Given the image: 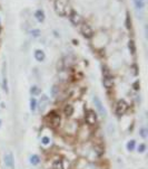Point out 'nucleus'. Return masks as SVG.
I'll use <instances>...</instances> for the list:
<instances>
[{"mask_svg":"<svg viewBox=\"0 0 148 169\" xmlns=\"http://www.w3.org/2000/svg\"><path fill=\"white\" fill-rule=\"evenodd\" d=\"M126 147H127V150H128V151H133L134 149H135V147H136V141H135V140L128 141Z\"/></svg>","mask_w":148,"mask_h":169,"instance_id":"a211bd4d","label":"nucleus"},{"mask_svg":"<svg viewBox=\"0 0 148 169\" xmlns=\"http://www.w3.org/2000/svg\"><path fill=\"white\" fill-rule=\"evenodd\" d=\"M125 26H126V28L129 30V29H132V18H130V15H129V13L127 11L126 13V20H125Z\"/></svg>","mask_w":148,"mask_h":169,"instance_id":"2eb2a0df","label":"nucleus"},{"mask_svg":"<svg viewBox=\"0 0 148 169\" xmlns=\"http://www.w3.org/2000/svg\"><path fill=\"white\" fill-rule=\"evenodd\" d=\"M85 121L90 127L95 125L97 123V113L94 110H90V109L86 110L85 111Z\"/></svg>","mask_w":148,"mask_h":169,"instance_id":"f03ea898","label":"nucleus"},{"mask_svg":"<svg viewBox=\"0 0 148 169\" xmlns=\"http://www.w3.org/2000/svg\"><path fill=\"white\" fill-rule=\"evenodd\" d=\"M36 108H37V101H36L35 97H31L30 99V110L33 112L36 110Z\"/></svg>","mask_w":148,"mask_h":169,"instance_id":"6ab92c4d","label":"nucleus"},{"mask_svg":"<svg viewBox=\"0 0 148 169\" xmlns=\"http://www.w3.org/2000/svg\"><path fill=\"white\" fill-rule=\"evenodd\" d=\"M103 84L107 90H110L114 86V78L110 74V71L106 66L103 67Z\"/></svg>","mask_w":148,"mask_h":169,"instance_id":"f257e3e1","label":"nucleus"},{"mask_svg":"<svg viewBox=\"0 0 148 169\" xmlns=\"http://www.w3.org/2000/svg\"><path fill=\"white\" fill-rule=\"evenodd\" d=\"M137 150H138L139 154H144V152L146 151V144H145V143H140V144L138 146Z\"/></svg>","mask_w":148,"mask_h":169,"instance_id":"412c9836","label":"nucleus"},{"mask_svg":"<svg viewBox=\"0 0 148 169\" xmlns=\"http://www.w3.org/2000/svg\"><path fill=\"white\" fill-rule=\"evenodd\" d=\"M64 114L67 117V118H70L73 114H74V107L71 104H67L65 109H64Z\"/></svg>","mask_w":148,"mask_h":169,"instance_id":"9d476101","label":"nucleus"},{"mask_svg":"<svg viewBox=\"0 0 148 169\" xmlns=\"http://www.w3.org/2000/svg\"><path fill=\"white\" fill-rule=\"evenodd\" d=\"M39 162H40V158H39L38 154H32V156L30 157V164H31V165L37 166V165H39Z\"/></svg>","mask_w":148,"mask_h":169,"instance_id":"ddd939ff","label":"nucleus"},{"mask_svg":"<svg viewBox=\"0 0 148 169\" xmlns=\"http://www.w3.org/2000/svg\"><path fill=\"white\" fill-rule=\"evenodd\" d=\"M139 87H140V82H139V80H137V81H135L133 83V89L135 91H138Z\"/></svg>","mask_w":148,"mask_h":169,"instance_id":"4be33fe9","label":"nucleus"},{"mask_svg":"<svg viewBox=\"0 0 148 169\" xmlns=\"http://www.w3.org/2000/svg\"><path fill=\"white\" fill-rule=\"evenodd\" d=\"M5 164L9 168H14V156L11 152H9L5 156Z\"/></svg>","mask_w":148,"mask_h":169,"instance_id":"6e6552de","label":"nucleus"},{"mask_svg":"<svg viewBox=\"0 0 148 169\" xmlns=\"http://www.w3.org/2000/svg\"><path fill=\"white\" fill-rule=\"evenodd\" d=\"M128 49H129V52H130L132 55L136 54V44H135V42H134L133 39H130L128 42Z\"/></svg>","mask_w":148,"mask_h":169,"instance_id":"4468645a","label":"nucleus"},{"mask_svg":"<svg viewBox=\"0 0 148 169\" xmlns=\"http://www.w3.org/2000/svg\"><path fill=\"white\" fill-rule=\"evenodd\" d=\"M94 103H95V107H96V109H97V111L99 112V114H100L103 118H105V117L107 115V112H106L105 108L103 107L102 101H100L97 96H95V97H94Z\"/></svg>","mask_w":148,"mask_h":169,"instance_id":"0eeeda50","label":"nucleus"},{"mask_svg":"<svg viewBox=\"0 0 148 169\" xmlns=\"http://www.w3.org/2000/svg\"><path fill=\"white\" fill-rule=\"evenodd\" d=\"M41 142H43L44 144H48V143L50 142V139L48 138V137H43V139H41Z\"/></svg>","mask_w":148,"mask_h":169,"instance_id":"a878e982","label":"nucleus"},{"mask_svg":"<svg viewBox=\"0 0 148 169\" xmlns=\"http://www.w3.org/2000/svg\"><path fill=\"white\" fill-rule=\"evenodd\" d=\"M134 3L137 9H143L145 7V1L144 0H134Z\"/></svg>","mask_w":148,"mask_h":169,"instance_id":"f3484780","label":"nucleus"},{"mask_svg":"<svg viewBox=\"0 0 148 169\" xmlns=\"http://www.w3.org/2000/svg\"><path fill=\"white\" fill-rule=\"evenodd\" d=\"M0 127H1V120H0Z\"/></svg>","mask_w":148,"mask_h":169,"instance_id":"bb28decb","label":"nucleus"},{"mask_svg":"<svg viewBox=\"0 0 148 169\" xmlns=\"http://www.w3.org/2000/svg\"><path fill=\"white\" fill-rule=\"evenodd\" d=\"M60 121H61L60 115L56 111H52V112L49 113V115H48V122H49V125L51 128H58L60 124Z\"/></svg>","mask_w":148,"mask_h":169,"instance_id":"7ed1b4c3","label":"nucleus"},{"mask_svg":"<svg viewBox=\"0 0 148 169\" xmlns=\"http://www.w3.org/2000/svg\"><path fill=\"white\" fill-rule=\"evenodd\" d=\"M0 27H1V23H0Z\"/></svg>","mask_w":148,"mask_h":169,"instance_id":"cd10ccee","label":"nucleus"},{"mask_svg":"<svg viewBox=\"0 0 148 169\" xmlns=\"http://www.w3.org/2000/svg\"><path fill=\"white\" fill-rule=\"evenodd\" d=\"M48 101H49L48 96H47V95H43V97H41V100H40V110H41V111H44V109L46 108Z\"/></svg>","mask_w":148,"mask_h":169,"instance_id":"dca6fc26","label":"nucleus"},{"mask_svg":"<svg viewBox=\"0 0 148 169\" xmlns=\"http://www.w3.org/2000/svg\"><path fill=\"white\" fill-rule=\"evenodd\" d=\"M30 34H31L33 37H38V36L40 35V30H39V29H32V30L30 31Z\"/></svg>","mask_w":148,"mask_h":169,"instance_id":"b1692460","label":"nucleus"},{"mask_svg":"<svg viewBox=\"0 0 148 169\" xmlns=\"http://www.w3.org/2000/svg\"><path fill=\"white\" fill-rule=\"evenodd\" d=\"M59 91V89H58V86L57 85H54L52 86V90H51V93H52V96H56L57 95V92Z\"/></svg>","mask_w":148,"mask_h":169,"instance_id":"393cba45","label":"nucleus"},{"mask_svg":"<svg viewBox=\"0 0 148 169\" xmlns=\"http://www.w3.org/2000/svg\"><path fill=\"white\" fill-rule=\"evenodd\" d=\"M35 58L38 62H44L46 58V54H45L44 50L41 49H36L35 50Z\"/></svg>","mask_w":148,"mask_h":169,"instance_id":"1a4fd4ad","label":"nucleus"},{"mask_svg":"<svg viewBox=\"0 0 148 169\" xmlns=\"http://www.w3.org/2000/svg\"><path fill=\"white\" fill-rule=\"evenodd\" d=\"M51 169H64V162L61 159H57L54 161L52 166H51Z\"/></svg>","mask_w":148,"mask_h":169,"instance_id":"f8f14e48","label":"nucleus"},{"mask_svg":"<svg viewBox=\"0 0 148 169\" xmlns=\"http://www.w3.org/2000/svg\"><path fill=\"white\" fill-rule=\"evenodd\" d=\"M128 103L125 101V100H119L118 102H117V104H116V114L118 115V117H121V115H124L126 112H127V110H128Z\"/></svg>","mask_w":148,"mask_h":169,"instance_id":"20e7f679","label":"nucleus"},{"mask_svg":"<svg viewBox=\"0 0 148 169\" xmlns=\"http://www.w3.org/2000/svg\"><path fill=\"white\" fill-rule=\"evenodd\" d=\"M69 20L71 21V24H73V25H75V26H78L79 24H81L83 18H81V16L79 15L76 10H71V11H70V14H69Z\"/></svg>","mask_w":148,"mask_h":169,"instance_id":"39448f33","label":"nucleus"},{"mask_svg":"<svg viewBox=\"0 0 148 169\" xmlns=\"http://www.w3.org/2000/svg\"><path fill=\"white\" fill-rule=\"evenodd\" d=\"M139 133H140L141 138H144V139L147 138V130H146L145 128H141V129H140V131H139Z\"/></svg>","mask_w":148,"mask_h":169,"instance_id":"5701e85b","label":"nucleus"},{"mask_svg":"<svg viewBox=\"0 0 148 169\" xmlns=\"http://www.w3.org/2000/svg\"><path fill=\"white\" fill-rule=\"evenodd\" d=\"M30 93H31L32 95H38V94H40V89H39L38 86H31Z\"/></svg>","mask_w":148,"mask_h":169,"instance_id":"aec40b11","label":"nucleus"},{"mask_svg":"<svg viewBox=\"0 0 148 169\" xmlns=\"http://www.w3.org/2000/svg\"><path fill=\"white\" fill-rule=\"evenodd\" d=\"M80 32L83 34V36L85 38H91L92 35H94V30L92 28L89 26L88 24H83L81 27H80Z\"/></svg>","mask_w":148,"mask_h":169,"instance_id":"423d86ee","label":"nucleus"},{"mask_svg":"<svg viewBox=\"0 0 148 169\" xmlns=\"http://www.w3.org/2000/svg\"><path fill=\"white\" fill-rule=\"evenodd\" d=\"M35 17H36V19H37L39 23H44V21H45V13H44V10H41V9L37 10V11L35 13Z\"/></svg>","mask_w":148,"mask_h":169,"instance_id":"9b49d317","label":"nucleus"}]
</instances>
